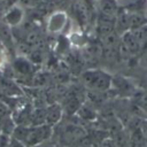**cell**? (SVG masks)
I'll return each mask as SVG.
<instances>
[{
	"mask_svg": "<svg viewBox=\"0 0 147 147\" xmlns=\"http://www.w3.org/2000/svg\"><path fill=\"white\" fill-rule=\"evenodd\" d=\"M139 83H141L140 85H141L142 90L147 91V69H142V72L139 78Z\"/></svg>",
	"mask_w": 147,
	"mask_h": 147,
	"instance_id": "ffe728a7",
	"label": "cell"
},
{
	"mask_svg": "<svg viewBox=\"0 0 147 147\" xmlns=\"http://www.w3.org/2000/svg\"><path fill=\"white\" fill-rule=\"evenodd\" d=\"M76 116L79 117L82 121L93 122V121H96L98 118V111L93 106V103H91L90 101H86L80 105V107L76 113Z\"/></svg>",
	"mask_w": 147,
	"mask_h": 147,
	"instance_id": "30bf717a",
	"label": "cell"
},
{
	"mask_svg": "<svg viewBox=\"0 0 147 147\" xmlns=\"http://www.w3.org/2000/svg\"><path fill=\"white\" fill-rule=\"evenodd\" d=\"M146 5H147V0H146ZM146 9H147V8H146Z\"/></svg>",
	"mask_w": 147,
	"mask_h": 147,
	"instance_id": "cb8c5ba5",
	"label": "cell"
},
{
	"mask_svg": "<svg viewBox=\"0 0 147 147\" xmlns=\"http://www.w3.org/2000/svg\"><path fill=\"white\" fill-rule=\"evenodd\" d=\"M13 68L17 74H20L22 76H29V75H31L33 72V63H32V61H29L24 56L16 57L14 63H13Z\"/></svg>",
	"mask_w": 147,
	"mask_h": 147,
	"instance_id": "7c38bea8",
	"label": "cell"
},
{
	"mask_svg": "<svg viewBox=\"0 0 147 147\" xmlns=\"http://www.w3.org/2000/svg\"><path fill=\"white\" fill-rule=\"evenodd\" d=\"M132 31H133L134 36L137 37V39L139 40V42L141 45V48H142V52L145 49H147V22L145 24L140 25L139 28L132 29Z\"/></svg>",
	"mask_w": 147,
	"mask_h": 147,
	"instance_id": "2e32d148",
	"label": "cell"
},
{
	"mask_svg": "<svg viewBox=\"0 0 147 147\" xmlns=\"http://www.w3.org/2000/svg\"><path fill=\"white\" fill-rule=\"evenodd\" d=\"M7 147H29V146L10 136V139H9V142H8V146Z\"/></svg>",
	"mask_w": 147,
	"mask_h": 147,
	"instance_id": "d6986e66",
	"label": "cell"
},
{
	"mask_svg": "<svg viewBox=\"0 0 147 147\" xmlns=\"http://www.w3.org/2000/svg\"><path fill=\"white\" fill-rule=\"evenodd\" d=\"M138 64L141 69H147V49H145L138 56Z\"/></svg>",
	"mask_w": 147,
	"mask_h": 147,
	"instance_id": "ac0fdd59",
	"label": "cell"
},
{
	"mask_svg": "<svg viewBox=\"0 0 147 147\" xmlns=\"http://www.w3.org/2000/svg\"><path fill=\"white\" fill-rule=\"evenodd\" d=\"M63 114H64V110L61 103H57V102L49 103L48 106H46V124L54 127L56 124L60 123Z\"/></svg>",
	"mask_w": 147,
	"mask_h": 147,
	"instance_id": "52a82bcc",
	"label": "cell"
},
{
	"mask_svg": "<svg viewBox=\"0 0 147 147\" xmlns=\"http://www.w3.org/2000/svg\"><path fill=\"white\" fill-rule=\"evenodd\" d=\"M46 123V107H36L31 114V125H41Z\"/></svg>",
	"mask_w": 147,
	"mask_h": 147,
	"instance_id": "4fadbf2b",
	"label": "cell"
},
{
	"mask_svg": "<svg viewBox=\"0 0 147 147\" xmlns=\"http://www.w3.org/2000/svg\"><path fill=\"white\" fill-rule=\"evenodd\" d=\"M100 147H117V146H116V144H115L114 138H105V139L101 141Z\"/></svg>",
	"mask_w": 147,
	"mask_h": 147,
	"instance_id": "44dd1931",
	"label": "cell"
},
{
	"mask_svg": "<svg viewBox=\"0 0 147 147\" xmlns=\"http://www.w3.org/2000/svg\"><path fill=\"white\" fill-rule=\"evenodd\" d=\"M134 105L145 114L147 115V91L145 90H139L134 95H133Z\"/></svg>",
	"mask_w": 147,
	"mask_h": 147,
	"instance_id": "9a60e30c",
	"label": "cell"
},
{
	"mask_svg": "<svg viewBox=\"0 0 147 147\" xmlns=\"http://www.w3.org/2000/svg\"><path fill=\"white\" fill-rule=\"evenodd\" d=\"M70 23V16L64 9L53 10L46 18V30L51 34H61Z\"/></svg>",
	"mask_w": 147,
	"mask_h": 147,
	"instance_id": "7a4b0ae2",
	"label": "cell"
},
{
	"mask_svg": "<svg viewBox=\"0 0 147 147\" xmlns=\"http://www.w3.org/2000/svg\"><path fill=\"white\" fill-rule=\"evenodd\" d=\"M7 60H8V59H7V53H6V51L2 49V48H0V69H2V68L6 67Z\"/></svg>",
	"mask_w": 147,
	"mask_h": 147,
	"instance_id": "7402d4cb",
	"label": "cell"
},
{
	"mask_svg": "<svg viewBox=\"0 0 147 147\" xmlns=\"http://www.w3.org/2000/svg\"><path fill=\"white\" fill-rule=\"evenodd\" d=\"M32 147H53L51 144H48V140L47 141H44V142H41V144H38V145H34V146H32Z\"/></svg>",
	"mask_w": 147,
	"mask_h": 147,
	"instance_id": "603a6c76",
	"label": "cell"
},
{
	"mask_svg": "<svg viewBox=\"0 0 147 147\" xmlns=\"http://www.w3.org/2000/svg\"><path fill=\"white\" fill-rule=\"evenodd\" d=\"M67 38H68L69 45L74 48H85L87 46V40H86L83 31L80 30L79 24L70 25Z\"/></svg>",
	"mask_w": 147,
	"mask_h": 147,
	"instance_id": "8992f818",
	"label": "cell"
},
{
	"mask_svg": "<svg viewBox=\"0 0 147 147\" xmlns=\"http://www.w3.org/2000/svg\"><path fill=\"white\" fill-rule=\"evenodd\" d=\"M111 88L122 98H133V95L139 91V87L134 80L122 75L113 76Z\"/></svg>",
	"mask_w": 147,
	"mask_h": 147,
	"instance_id": "277c9868",
	"label": "cell"
},
{
	"mask_svg": "<svg viewBox=\"0 0 147 147\" xmlns=\"http://www.w3.org/2000/svg\"><path fill=\"white\" fill-rule=\"evenodd\" d=\"M82 103H83V101H80L79 96L76 93L71 92V93H68L64 102L62 103V107L67 115H76V113Z\"/></svg>",
	"mask_w": 147,
	"mask_h": 147,
	"instance_id": "8fae6325",
	"label": "cell"
},
{
	"mask_svg": "<svg viewBox=\"0 0 147 147\" xmlns=\"http://www.w3.org/2000/svg\"><path fill=\"white\" fill-rule=\"evenodd\" d=\"M52 133H53V126H51L46 123L41 124V125H31L25 144L29 147L41 144L44 141L49 140L52 137Z\"/></svg>",
	"mask_w": 147,
	"mask_h": 147,
	"instance_id": "5b68a950",
	"label": "cell"
},
{
	"mask_svg": "<svg viewBox=\"0 0 147 147\" xmlns=\"http://www.w3.org/2000/svg\"><path fill=\"white\" fill-rule=\"evenodd\" d=\"M11 115H13V109L9 106V103L0 99V117H8Z\"/></svg>",
	"mask_w": 147,
	"mask_h": 147,
	"instance_id": "e0dca14e",
	"label": "cell"
},
{
	"mask_svg": "<svg viewBox=\"0 0 147 147\" xmlns=\"http://www.w3.org/2000/svg\"><path fill=\"white\" fill-rule=\"evenodd\" d=\"M25 18H26V8H24L18 2H14L9 5L2 15V22L10 29L21 28L25 22Z\"/></svg>",
	"mask_w": 147,
	"mask_h": 147,
	"instance_id": "3957f363",
	"label": "cell"
},
{
	"mask_svg": "<svg viewBox=\"0 0 147 147\" xmlns=\"http://www.w3.org/2000/svg\"><path fill=\"white\" fill-rule=\"evenodd\" d=\"M95 7L100 14L116 17L122 8L118 0H96Z\"/></svg>",
	"mask_w": 147,
	"mask_h": 147,
	"instance_id": "ba28073f",
	"label": "cell"
},
{
	"mask_svg": "<svg viewBox=\"0 0 147 147\" xmlns=\"http://www.w3.org/2000/svg\"><path fill=\"white\" fill-rule=\"evenodd\" d=\"M30 127H31V125L16 124V126H15L13 133H11V137H14L17 140H20V141H22V142L25 144L26 142V139H28V136H29V132H30Z\"/></svg>",
	"mask_w": 147,
	"mask_h": 147,
	"instance_id": "5bb4252c",
	"label": "cell"
},
{
	"mask_svg": "<svg viewBox=\"0 0 147 147\" xmlns=\"http://www.w3.org/2000/svg\"><path fill=\"white\" fill-rule=\"evenodd\" d=\"M121 41L127 47V49L132 53L133 56H139L142 52L141 45L139 42V40L137 39V37L134 36L132 30H129L126 32H124L123 34H121Z\"/></svg>",
	"mask_w": 147,
	"mask_h": 147,
	"instance_id": "9c48e42d",
	"label": "cell"
},
{
	"mask_svg": "<svg viewBox=\"0 0 147 147\" xmlns=\"http://www.w3.org/2000/svg\"><path fill=\"white\" fill-rule=\"evenodd\" d=\"M80 78L88 91L108 92L111 88L113 76L102 69L90 68L82 72Z\"/></svg>",
	"mask_w": 147,
	"mask_h": 147,
	"instance_id": "6da1fadb",
	"label": "cell"
}]
</instances>
